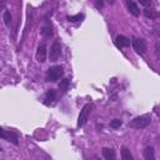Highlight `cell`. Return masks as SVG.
I'll return each instance as SVG.
<instances>
[{
    "label": "cell",
    "instance_id": "6da1fadb",
    "mask_svg": "<svg viewBox=\"0 0 160 160\" xmlns=\"http://www.w3.org/2000/svg\"><path fill=\"white\" fill-rule=\"evenodd\" d=\"M64 74V70H62V66L60 65H55V66H51L48 71H46V81H50V82H55L58 81Z\"/></svg>",
    "mask_w": 160,
    "mask_h": 160
},
{
    "label": "cell",
    "instance_id": "7a4b0ae2",
    "mask_svg": "<svg viewBox=\"0 0 160 160\" xmlns=\"http://www.w3.org/2000/svg\"><path fill=\"white\" fill-rule=\"evenodd\" d=\"M150 121H151V119H150L149 115H141V116L134 118L129 122V126L134 128V129H144V128H146L150 124Z\"/></svg>",
    "mask_w": 160,
    "mask_h": 160
},
{
    "label": "cell",
    "instance_id": "3957f363",
    "mask_svg": "<svg viewBox=\"0 0 160 160\" xmlns=\"http://www.w3.org/2000/svg\"><path fill=\"white\" fill-rule=\"evenodd\" d=\"M90 111H91V105L90 104H85L84 108L81 109L80 114H79V119H78V126H84L88 121V118L90 115Z\"/></svg>",
    "mask_w": 160,
    "mask_h": 160
},
{
    "label": "cell",
    "instance_id": "277c9868",
    "mask_svg": "<svg viewBox=\"0 0 160 160\" xmlns=\"http://www.w3.org/2000/svg\"><path fill=\"white\" fill-rule=\"evenodd\" d=\"M60 54H61V45H60V41L56 39V40H54V42L50 48V52H49L50 61H56L59 59Z\"/></svg>",
    "mask_w": 160,
    "mask_h": 160
},
{
    "label": "cell",
    "instance_id": "5b68a950",
    "mask_svg": "<svg viewBox=\"0 0 160 160\" xmlns=\"http://www.w3.org/2000/svg\"><path fill=\"white\" fill-rule=\"evenodd\" d=\"M132 42V46H134V50L138 52V54H145L146 52V42L144 39H139V38H132L131 40Z\"/></svg>",
    "mask_w": 160,
    "mask_h": 160
},
{
    "label": "cell",
    "instance_id": "8992f818",
    "mask_svg": "<svg viewBox=\"0 0 160 160\" xmlns=\"http://www.w3.org/2000/svg\"><path fill=\"white\" fill-rule=\"evenodd\" d=\"M0 139H4V140H6V141H11V142H14L15 145L19 144L18 136H16L14 132H10V131H8V130H4L2 128H0Z\"/></svg>",
    "mask_w": 160,
    "mask_h": 160
},
{
    "label": "cell",
    "instance_id": "52a82bcc",
    "mask_svg": "<svg viewBox=\"0 0 160 160\" xmlns=\"http://www.w3.org/2000/svg\"><path fill=\"white\" fill-rule=\"evenodd\" d=\"M35 58H36V60H38L39 62H44V61L46 60V44H45V42H41V44L38 46Z\"/></svg>",
    "mask_w": 160,
    "mask_h": 160
},
{
    "label": "cell",
    "instance_id": "ba28073f",
    "mask_svg": "<svg viewBox=\"0 0 160 160\" xmlns=\"http://www.w3.org/2000/svg\"><path fill=\"white\" fill-rule=\"evenodd\" d=\"M125 2H126V6H128L130 14H132L134 16H139V14H140V9H139V6H138L134 1H131V0H126Z\"/></svg>",
    "mask_w": 160,
    "mask_h": 160
},
{
    "label": "cell",
    "instance_id": "9c48e42d",
    "mask_svg": "<svg viewBox=\"0 0 160 160\" xmlns=\"http://www.w3.org/2000/svg\"><path fill=\"white\" fill-rule=\"evenodd\" d=\"M116 44L119 48H128L130 45V39H128L124 35H118L116 36Z\"/></svg>",
    "mask_w": 160,
    "mask_h": 160
},
{
    "label": "cell",
    "instance_id": "30bf717a",
    "mask_svg": "<svg viewBox=\"0 0 160 160\" xmlns=\"http://www.w3.org/2000/svg\"><path fill=\"white\" fill-rule=\"evenodd\" d=\"M101 152H102V156H104L106 160H115V150H114V149L102 148Z\"/></svg>",
    "mask_w": 160,
    "mask_h": 160
},
{
    "label": "cell",
    "instance_id": "8fae6325",
    "mask_svg": "<svg viewBox=\"0 0 160 160\" xmlns=\"http://www.w3.org/2000/svg\"><path fill=\"white\" fill-rule=\"evenodd\" d=\"M58 99V94H56V91L55 90H52V89H50L48 92H46V96H45V104L46 105H49L50 102H54L55 100Z\"/></svg>",
    "mask_w": 160,
    "mask_h": 160
},
{
    "label": "cell",
    "instance_id": "7c38bea8",
    "mask_svg": "<svg viewBox=\"0 0 160 160\" xmlns=\"http://www.w3.org/2000/svg\"><path fill=\"white\" fill-rule=\"evenodd\" d=\"M41 34H42V36H45V38H51V36H52V28H51V25H50L49 22H46V24L42 26Z\"/></svg>",
    "mask_w": 160,
    "mask_h": 160
},
{
    "label": "cell",
    "instance_id": "4fadbf2b",
    "mask_svg": "<svg viewBox=\"0 0 160 160\" xmlns=\"http://www.w3.org/2000/svg\"><path fill=\"white\" fill-rule=\"evenodd\" d=\"M144 159L145 160H155V152H154V148L149 146L144 150Z\"/></svg>",
    "mask_w": 160,
    "mask_h": 160
},
{
    "label": "cell",
    "instance_id": "5bb4252c",
    "mask_svg": "<svg viewBox=\"0 0 160 160\" xmlns=\"http://www.w3.org/2000/svg\"><path fill=\"white\" fill-rule=\"evenodd\" d=\"M120 154H121V159L122 160H132V154L130 152V150L126 146H122L121 148Z\"/></svg>",
    "mask_w": 160,
    "mask_h": 160
},
{
    "label": "cell",
    "instance_id": "9a60e30c",
    "mask_svg": "<svg viewBox=\"0 0 160 160\" xmlns=\"http://www.w3.org/2000/svg\"><path fill=\"white\" fill-rule=\"evenodd\" d=\"M144 14H145L146 18H150V19H156L159 16V14L155 10H150V9H145L144 10Z\"/></svg>",
    "mask_w": 160,
    "mask_h": 160
},
{
    "label": "cell",
    "instance_id": "2e32d148",
    "mask_svg": "<svg viewBox=\"0 0 160 160\" xmlns=\"http://www.w3.org/2000/svg\"><path fill=\"white\" fill-rule=\"evenodd\" d=\"M69 84H70L69 79H62V80L60 81V84H59L60 90H62V92H66V90L69 89Z\"/></svg>",
    "mask_w": 160,
    "mask_h": 160
},
{
    "label": "cell",
    "instance_id": "e0dca14e",
    "mask_svg": "<svg viewBox=\"0 0 160 160\" xmlns=\"http://www.w3.org/2000/svg\"><path fill=\"white\" fill-rule=\"evenodd\" d=\"M84 19V15L82 14H76V15H71V16H68V20L71 21V22H75V21H81Z\"/></svg>",
    "mask_w": 160,
    "mask_h": 160
},
{
    "label": "cell",
    "instance_id": "ac0fdd59",
    "mask_svg": "<svg viewBox=\"0 0 160 160\" xmlns=\"http://www.w3.org/2000/svg\"><path fill=\"white\" fill-rule=\"evenodd\" d=\"M4 22L8 26L11 24V14H10L9 10H5V12H4Z\"/></svg>",
    "mask_w": 160,
    "mask_h": 160
},
{
    "label": "cell",
    "instance_id": "d6986e66",
    "mask_svg": "<svg viewBox=\"0 0 160 160\" xmlns=\"http://www.w3.org/2000/svg\"><path fill=\"white\" fill-rule=\"evenodd\" d=\"M122 125V121L120 120V119H114L111 122H110V128H112V129H118V128H120Z\"/></svg>",
    "mask_w": 160,
    "mask_h": 160
},
{
    "label": "cell",
    "instance_id": "ffe728a7",
    "mask_svg": "<svg viewBox=\"0 0 160 160\" xmlns=\"http://www.w3.org/2000/svg\"><path fill=\"white\" fill-rule=\"evenodd\" d=\"M140 4H141V5H145V6H150V5H151V1H146V0H140Z\"/></svg>",
    "mask_w": 160,
    "mask_h": 160
},
{
    "label": "cell",
    "instance_id": "44dd1931",
    "mask_svg": "<svg viewBox=\"0 0 160 160\" xmlns=\"http://www.w3.org/2000/svg\"><path fill=\"white\" fill-rule=\"evenodd\" d=\"M94 160H99V159H94Z\"/></svg>",
    "mask_w": 160,
    "mask_h": 160
}]
</instances>
